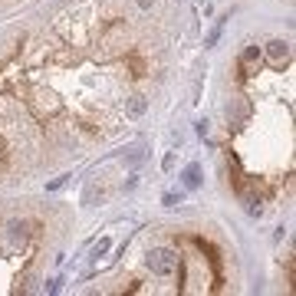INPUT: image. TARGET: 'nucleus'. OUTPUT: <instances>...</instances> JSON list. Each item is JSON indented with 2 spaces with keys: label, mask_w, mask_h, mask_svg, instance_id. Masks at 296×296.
Returning a JSON list of instances; mask_svg holds the SVG:
<instances>
[{
  "label": "nucleus",
  "mask_w": 296,
  "mask_h": 296,
  "mask_svg": "<svg viewBox=\"0 0 296 296\" xmlns=\"http://www.w3.org/2000/svg\"><path fill=\"white\" fill-rule=\"evenodd\" d=\"M148 270L155 273V276H172L178 270V254L168 247H155L148 254Z\"/></svg>",
  "instance_id": "nucleus-1"
},
{
  "label": "nucleus",
  "mask_w": 296,
  "mask_h": 296,
  "mask_svg": "<svg viewBox=\"0 0 296 296\" xmlns=\"http://www.w3.org/2000/svg\"><path fill=\"white\" fill-rule=\"evenodd\" d=\"M266 56H270L273 62H283L290 56V43H283V40H273V43H266Z\"/></svg>",
  "instance_id": "nucleus-2"
},
{
  "label": "nucleus",
  "mask_w": 296,
  "mask_h": 296,
  "mask_svg": "<svg viewBox=\"0 0 296 296\" xmlns=\"http://www.w3.org/2000/svg\"><path fill=\"white\" fill-rule=\"evenodd\" d=\"M145 109H148V102L142 99V96H132V99L125 102V112H128V116L132 118H138V116H145Z\"/></svg>",
  "instance_id": "nucleus-3"
},
{
  "label": "nucleus",
  "mask_w": 296,
  "mask_h": 296,
  "mask_svg": "<svg viewBox=\"0 0 296 296\" xmlns=\"http://www.w3.org/2000/svg\"><path fill=\"white\" fill-rule=\"evenodd\" d=\"M184 184L188 188H198V184H201V168H198V164H191V168L184 172Z\"/></svg>",
  "instance_id": "nucleus-4"
},
{
  "label": "nucleus",
  "mask_w": 296,
  "mask_h": 296,
  "mask_svg": "<svg viewBox=\"0 0 296 296\" xmlns=\"http://www.w3.org/2000/svg\"><path fill=\"white\" fill-rule=\"evenodd\" d=\"M247 214L250 218H260V214H264V204H260L257 198H247Z\"/></svg>",
  "instance_id": "nucleus-5"
},
{
  "label": "nucleus",
  "mask_w": 296,
  "mask_h": 296,
  "mask_svg": "<svg viewBox=\"0 0 296 296\" xmlns=\"http://www.w3.org/2000/svg\"><path fill=\"white\" fill-rule=\"evenodd\" d=\"M257 56H260V46H247V53H244V60H257Z\"/></svg>",
  "instance_id": "nucleus-6"
},
{
  "label": "nucleus",
  "mask_w": 296,
  "mask_h": 296,
  "mask_svg": "<svg viewBox=\"0 0 296 296\" xmlns=\"http://www.w3.org/2000/svg\"><path fill=\"white\" fill-rule=\"evenodd\" d=\"M164 204H168V208H174V204H181V194H164Z\"/></svg>",
  "instance_id": "nucleus-7"
},
{
  "label": "nucleus",
  "mask_w": 296,
  "mask_h": 296,
  "mask_svg": "<svg viewBox=\"0 0 296 296\" xmlns=\"http://www.w3.org/2000/svg\"><path fill=\"white\" fill-rule=\"evenodd\" d=\"M106 250H109V240H99V244H96V257H102Z\"/></svg>",
  "instance_id": "nucleus-8"
},
{
  "label": "nucleus",
  "mask_w": 296,
  "mask_h": 296,
  "mask_svg": "<svg viewBox=\"0 0 296 296\" xmlns=\"http://www.w3.org/2000/svg\"><path fill=\"white\" fill-rule=\"evenodd\" d=\"M152 4H155V0H138V7H142V10H148Z\"/></svg>",
  "instance_id": "nucleus-9"
}]
</instances>
